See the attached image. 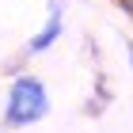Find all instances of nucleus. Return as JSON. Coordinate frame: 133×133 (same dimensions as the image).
Returning <instances> with one entry per match:
<instances>
[{
	"label": "nucleus",
	"instance_id": "1",
	"mask_svg": "<svg viewBox=\"0 0 133 133\" xmlns=\"http://www.w3.org/2000/svg\"><path fill=\"white\" fill-rule=\"evenodd\" d=\"M46 114H50L46 80L34 76V72H19L8 84V95H4V125L8 129H27V125L42 122Z\"/></svg>",
	"mask_w": 133,
	"mask_h": 133
},
{
	"label": "nucleus",
	"instance_id": "2",
	"mask_svg": "<svg viewBox=\"0 0 133 133\" xmlns=\"http://www.w3.org/2000/svg\"><path fill=\"white\" fill-rule=\"evenodd\" d=\"M61 31H65V8H61V0H50V19L42 23V31L27 42V53H31V57L34 53H46L53 42L61 38Z\"/></svg>",
	"mask_w": 133,
	"mask_h": 133
},
{
	"label": "nucleus",
	"instance_id": "3",
	"mask_svg": "<svg viewBox=\"0 0 133 133\" xmlns=\"http://www.w3.org/2000/svg\"><path fill=\"white\" fill-rule=\"evenodd\" d=\"M118 4H122V11H125V15L133 19V0H118Z\"/></svg>",
	"mask_w": 133,
	"mask_h": 133
},
{
	"label": "nucleus",
	"instance_id": "4",
	"mask_svg": "<svg viewBox=\"0 0 133 133\" xmlns=\"http://www.w3.org/2000/svg\"><path fill=\"white\" fill-rule=\"evenodd\" d=\"M129 65H133V42H129Z\"/></svg>",
	"mask_w": 133,
	"mask_h": 133
}]
</instances>
